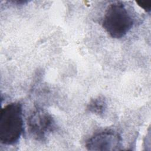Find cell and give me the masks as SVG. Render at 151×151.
<instances>
[{
    "label": "cell",
    "mask_w": 151,
    "mask_h": 151,
    "mask_svg": "<svg viewBox=\"0 0 151 151\" xmlns=\"http://www.w3.org/2000/svg\"><path fill=\"white\" fill-rule=\"evenodd\" d=\"M136 3L142 8L146 12H150L151 10V2L146 1H136Z\"/></svg>",
    "instance_id": "8992f818"
},
{
    "label": "cell",
    "mask_w": 151,
    "mask_h": 151,
    "mask_svg": "<svg viewBox=\"0 0 151 151\" xmlns=\"http://www.w3.org/2000/svg\"><path fill=\"white\" fill-rule=\"evenodd\" d=\"M28 130L37 140H44L54 129L55 122L51 115L41 108H37L29 115L27 122Z\"/></svg>",
    "instance_id": "3957f363"
},
{
    "label": "cell",
    "mask_w": 151,
    "mask_h": 151,
    "mask_svg": "<svg viewBox=\"0 0 151 151\" xmlns=\"http://www.w3.org/2000/svg\"><path fill=\"white\" fill-rule=\"evenodd\" d=\"M87 108L90 112L102 116L107 109L106 100L103 96H99L90 100Z\"/></svg>",
    "instance_id": "5b68a950"
},
{
    "label": "cell",
    "mask_w": 151,
    "mask_h": 151,
    "mask_svg": "<svg viewBox=\"0 0 151 151\" xmlns=\"http://www.w3.org/2000/svg\"><path fill=\"white\" fill-rule=\"evenodd\" d=\"M133 24L132 14L120 1L113 2L107 6L102 21L103 28L111 37L116 39L125 36Z\"/></svg>",
    "instance_id": "7a4b0ae2"
},
{
    "label": "cell",
    "mask_w": 151,
    "mask_h": 151,
    "mask_svg": "<svg viewBox=\"0 0 151 151\" xmlns=\"http://www.w3.org/2000/svg\"><path fill=\"white\" fill-rule=\"evenodd\" d=\"M121 136L113 130H104L93 135L87 141L89 150H117L122 146Z\"/></svg>",
    "instance_id": "277c9868"
},
{
    "label": "cell",
    "mask_w": 151,
    "mask_h": 151,
    "mask_svg": "<svg viewBox=\"0 0 151 151\" xmlns=\"http://www.w3.org/2000/svg\"><path fill=\"white\" fill-rule=\"evenodd\" d=\"M24 131L22 107L19 102L4 106L0 116V142L5 145L17 143Z\"/></svg>",
    "instance_id": "6da1fadb"
}]
</instances>
